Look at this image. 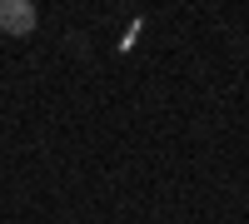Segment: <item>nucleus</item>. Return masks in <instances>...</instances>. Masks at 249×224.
<instances>
[{
    "label": "nucleus",
    "instance_id": "obj_1",
    "mask_svg": "<svg viewBox=\"0 0 249 224\" xmlns=\"http://www.w3.org/2000/svg\"><path fill=\"white\" fill-rule=\"evenodd\" d=\"M35 25H40V10L30 5V0H0V35L25 40Z\"/></svg>",
    "mask_w": 249,
    "mask_h": 224
}]
</instances>
